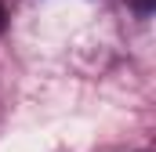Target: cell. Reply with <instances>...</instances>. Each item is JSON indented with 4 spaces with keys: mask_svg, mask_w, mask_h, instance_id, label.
<instances>
[{
    "mask_svg": "<svg viewBox=\"0 0 156 152\" xmlns=\"http://www.w3.org/2000/svg\"><path fill=\"white\" fill-rule=\"evenodd\" d=\"M4 18H7V15H4V7H0V33H4Z\"/></svg>",
    "mask_w": 156,
    "mask_h": 152,
    "instance_id": "2",
    "label": "cell"
},
{
    "mask_svg": "<svg viewBox=\"0 0 156 152\" xmlns=\"http://www.w3.org/2000/svg\"><path fill=\"white\" fill-rule=\"evenodd\" d=\"M131 7H134L138 15H149V11H153V0H131Z\"/></svg>",
    "mask_w": 156,
    "mask_h": 152,
    "instance_id": "1",
    "label": "cell"
}]
</instances>
